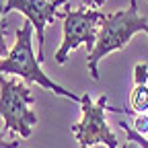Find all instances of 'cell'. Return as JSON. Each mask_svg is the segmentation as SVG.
Here are the masks:
<instances>
[{
	"label": "cell",
	"mask_w": 148,
	"mask_h": 148,
	"mask_svg": "<svg viewBox=\"0 0 148 148\" xmlns=\"http://www.w3.org/2000/svg\"><path fill=\"white\" fill-rule=\"evenodd\" d=\"M138 31H144L148 35V21L138 12V0H130V6L125 10L105 14L97 35V43L86 58L90 76L99 80V60H103L111 51L123 49L132 35H136Z\"/></svg>",
	"instance_id": "6da1fadb"
},
{
	"label": "cell",
	"mask_w": 148,
	"mask_h": 148,
	"mask_svg": "<svg viewBox=\"0 0 148 148\" xmlns=\"http://www.w3.org/2000/svg\"><path fill=\"white\" fill-rule=\"evenodd\" d=\"M0 74H16V76H21L27 82H37L39 86L51 90L53 95H60V97L78 101V103L82 99L78 95H74L72 90H66L64 86L49 80V76L41 70L39 58H35V53H33V25H31V21L23 23V27L16 31V41H14L12 49L0 62Z\"/></svg>",
	"instance_id": "7a4b0ae2"
},
{
	"label": "cell",
	"mask_w": 148,
	"mask_h": 148,
	"mask_svg": "<svg viewBox=\"0 0 148 148\" xmlns=\"http://www.w3.org/2000/svg\"><path fill=\"white\" fill-rule=\"evenodd\" d=\"M82 119L72 125V134L76 136L78 148H90L103 144L107 148H117V138L109 130V121L105 119V111H115V113L136 115L134 109H121V107H107V95H101L97 103H92L88 92L80 99Z\"/></svg>",
	"instance_id": "3957f363"
},
{
	"label": "cell",
	"mask_w": 148,
	"mask_h": 148,
	"mask_svg": "<svg viewBox=\"0 0 148 148\" xmlns=\"http://www.w3.org/2000/svg\"><path fill=\"white\" fill-rule=\"evenodd\" d=\"M31 105V88L0 74V117L4 119V127L23 138H29L33 125L37 123V115L33 113Z\"/></svg>",
	"instance_id": "277c9868"
},
{
	"label": "cell",
	"mask_w": 148,
	"mask_h": 148,
	"mask_svg": "<svg viewBox=\"0 0 148 148\" xmlns=\"http://www.w3.org/2000/svg\"><path fill=\"white\" fill-rule=\"evenodd\" d=\"M105 14L101 10H68L64 16V41L56 51V64H64L68 60V53L78 49L80 45H86L88 53L97 43V35L101 29V21Z\"/></svg>",
	"instance_id": "5b68a950"
},
{
	"label": "cell",
	"mask_w": 148,
	"mask_h": 148,
	"mask_svg": "<svg viewBox=\"0 0 148 148\" xmlns=\"http://www.w3.org/2000/svg\"><path fill=\"white\" fill-rule=\"evenodd\" d=\"M68 0H6V4H4V16L12 10H18L31 21V25L37 33V41H39V62L45 60L43 58V31L56 18L66 16L58 10Z\"/></svg>",
	"instance_id": "8992f818"
},
{
	"label": "cell",
	"mask_w": 148,
	"mask_h": 148,
	"mask_svg": "<svg viewBox=\"0 0 148 148\" xmlns=\"http://www.w3.org/2000/svg\"><path fill=\"white\" fill-rule=\"evenodd\" d=\"M130 105L136 113L148 111V64L140 62L134 68V88L130 95Z\"/></svg>",
	"instance_id": "52a82bcc"
},
{
	"label": "cell",
	"mask_w": 148,
	"mask_h": 148,
	"mask_svg": "<svg viewBox=\"0 0 148 148\" xmlns=\"http://www.w3.org/2000/svg\"><path fill=\"white\" fill-rule=\"evenodd\" d=\"M8 33V27H6V21H4V2L0 0V58H6L8 56V47H6V41L4 37Z\"/></svg>",
	"instance_id": "ba28073f"
},
{
	"label": "cell",
	"mask_w": 148,
	"mask_h": 148,
	"mask_svg": "<svg viewBox=\"0 0 148 148\" xmlns=\"http://www.w3.org/2000/svg\"><path fill=\"white\" fill-rule=\"evenodd\" d=\"M119 127L123 130V132L127 134V140H132V142H136L140 148H148V140L142 136V134H138L134 127H130V123H125V121H121L119 123Z\"/></svg>",
	"instance_id": "9c48e42d"
},
{
	"label": "cell",
	"mask_w": 148,
	"mask_h": 148,
	"mask_svg": "<svg viewBox=\"0 0 148 148\" xmlns=\"http://www.w3.org/2000/svg\"><path fill=\"white\" fill-rule=\"evenodd\" d=\"M134 130H136L138 134L144 136V134L148 132V117L142 115V113H136V115H134Z\"/></svg>",
	"instance_id": "30bf717a"
},
{
	"label": "cell",
	"mask_w": 148,
	"mask_h": 148,
	"mask_svg": "<svg viewBox=\"0 0 148 148\" xmlns=\"http://www.w3.org/2000/svg\"><path fill=\"white\" fill-rule=\"evenodd\" d=\"M0 148H18V142L16 140H4L2 130H0Z\"/></svg>",
	"instance_id": "8fae6325"
},
{
	"label": "cell",
	"mask_w": 148,
	"mask_h": 148,
	"mask_svg": "<svg viewBox=\"0 0 148 148\" xmlns=\"http://www.w3.org/2000/svg\"><path fill=\"white\" fill-rule=\"evenodd\" d=\"M105 4V0H82V6H90V8H99Z\"/></svg>",
	"instance_id": "7c38bea8"
},
{
	"label": "cell",
	"mask_w": 148,
	"mask_h": 148,
	"mask_svg": "<svg viewBox=\"0 0 148 148\" xmlns=\"http://www.w3.org/2000/svg\"><path fill=\"white\" fill-rule=\"evenodd\" d=\"M121 148H140V146H138L136 142H125V144H123Z\"/></svg>",
	"instance_id": "4fadbf2b"
}]
</instances>
